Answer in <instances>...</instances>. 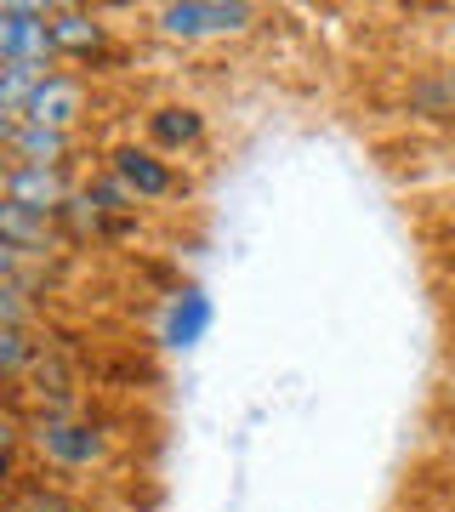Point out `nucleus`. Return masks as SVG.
<instances>
[{"mask_svg":"<svg viewBox=\"0 0 455 512\" xmlns=\"http://www.w3.org/2000/svg\"><path fill=\"white\" fill-rule=\"evenodd\" d=\"M450 29H455V12H450Z\"/></svg>","mask_w":455,"mask_h":512,"instance_id":"nucleus-15","label":"nucleus"},{"mask_svg":"<svg viewBox=\"0 0 455 512\" xmlns=\"http://www.w3.org/2000/svg\"><path fill=\"white\" fill-rule=\"evenodd\" d=\"M23 120H29V126H46V131H74L86 120V80L57 69L52 80H40V92L29 97Z\"/></svg>","mask_w":455,"mask_h":512,"instance_id":"nucleus-6","label":"nucleus"},{"mask_svg":"<svg viewBox=\"0 0 455 512\" xmlns=\"http://www.w3.org/2000/svg\"><path fill=\"white\" fill-rule=\"evenodd\" d=\"M0 143H6V165H52L63 171L74 154V131H46L29 120H0Z\"/></svg>","mask_w":455,"mask_h":512,"instance_id":"nucleus-7","label":"nucleus"},{"mask_svg":"<svg viewBox=\"0 0 455 512\" xmlns=\"http://www.w3.org/2000/svg\"><path fill=\"white\" fill-rule=\"evenodd\" d=\"M0 63H57L52 6H40V0L0 6Z\"/></svg>","mask_w":455,"mask_h":512,"instance_id":"nucleus-3","label":"nucleus"},{"mask_svg":"<svg viewBox=\"0 0 455 512\" xmlns=\"http://www.w3.org/2000/svg\"><path fill=\"white\" fill-rule=\"evenodd\" d=\"M200 137H205V114L194 103H165V109L148 114V148H160V154H182Z\"/></svg>","mask_w":455,"mask_h":512,"instance_id":"nucleus-11","label":"nucleus"},{"mask_svg":"<svg viewBox=\"0 0 455 512\" xmlns=\"http://www.w3.org/2000/svg\"><path fill=\"white\" fill-rule=\"evenodd\" d=\"M80 188L69 183V171H52V165H6V200L23 205V211H40V217H63L69 200Z\"/></svg>","mask_w":455,"mask_h":512,"instance_id":"nucleus-4","label":"nucleus"},{"mask_svg":"<svg viewBox=\"0 0 455 512\" xmlns=\"http://www.w3.org/2000/svg\"><path fill=\"white\" fill-rule=\"evenodd\" d=\"M40 359H46V342H29V330H0V370L6 376H23Z\"/></svg>","mask_w":455,"mask_h":512,"instance_id":"nucleus-13","label":"nucleus"},{"mask_svg":"<svg viewBox=\"0 0 455 512\" xmlns=\"http://www.w3.org/2000/svg\"><path fill=\"white\" fill-rule=\"evenodd\" d=\"M0 245H12V251L23 256V262H52L57 251H63V234H57L52 217H40V211H23V205H0Z\"/></svg>","mask_w":455,"mask_h":512,"instance_id":"nucleus-8","label":"nucleus"},{"mask_svg":"<svg viewBox=\"0 0 455 512\" xmlns=\"http://www.w3.org/2000/svg\"><path fill=\"white\" fill-rule=\"evenodd\" d=\"M109 171L120 177V183L137 194V200H171L182 188V177H177V165L165 160L160 148H137V143H126V148H114V160H109Z\"/></svg>","mask_w":455,"mask_h":512,"instance_id":"nucleus-5","label":"nucleus"},{"mask_svg":"<svg viewBox=\"0 0 455 512\" xmlns=\"http://www.w3.org/2000/svg\"><path fill=\"white\" fill-rule=\"evenodd\" d=\"M35 450L57 473H91L109 456V433L86 416H40L35 421Z\"/></svg>","mask_w":455,"mask_h":512,"instance_id":"nucleus-2","label":"nucleus"},{"mask_svg":"<svg viewBox=\"0 0 455 512\" xmlns=\"http://www.w3.org/2000/svg\"><path fill=\"white\" fill-rule=\"evenodd\" d=\"M52 40H57V57H97L109 46V29L86 6H52Z\"/></svg>","mask_w":455,"mask_h":512,"instance_id":"nucleus-10","label":"nucleus"},{"mask_svg":"<svg viewBox=\"0 0 455 512\" xmlns=\"http://www.w3.org/2000/svg\"><path fill=\"white\" fill-rule=\"evenodd\" d=\"M0 330H29V291L0 279Z\"/></svg>","mask_w":455,"mask_h":512,"instance_id":"nucleus-14","label":"nucleus"},{"mask_svg":"<svg viewBox=\"0 0 455 512\" xmlns=\"http://www.w3.org/2000/svg\"><path fill=\"white\" fill-rule=\"evenodd\" d=\"M12 512H80V507H74L69 490H57L46 478H23L18 490H12Z\"/></svg>","mask_w":455,"mask_h":512,"instance_id":"nucleus-12","label":"nucleus"},{"mask_svg":"<svg viewBox=\"0 0 455 512\" xmlns=\"http://www.w3.org/2000/svg\"><path fill=\"white\" fill-rule=\"evenodd\" d=\"M256 23L251 0H171L154 12V29L165 40H222V35H245Z\"/></svg>","mask_w":455,"mask_h":512,"instance_id":"nucleus-1","label":"nucleus"},{"mask_svg":"<svg viewBox=\"0 0 455 512\" xmlns=\"http://www.w3.org/2000/svg\"><path fill=\"white\" fill-rule=\"evenodd\" d=\"M211 319H217L211 296H205L200 285H182V291H171V302H165L160 342H165V348H177V353H182V348H194V342H205Z\"/></svg>","mask_w":455,"mask_h":512,"instance_id":"nucleus-9","label":"nucleus"}]
</instances>
